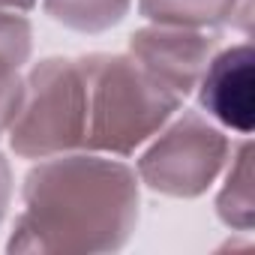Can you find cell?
<instances>
[{
    "instance_id": "obj_1",
    "label": "cell",
    "mask_w": 255,
    "mask_h": 255,
    "mask_svg": "<svg viewBox=\"0 0 255 255\" xmlns=\"http://www.w3.org/2000/svg\"><path fill=\"white\" fill-rule=\"evenodd\" d=\"M9 252H117L138 225L135 171L96 153H57L21 186Z\"/></svg>"
},
{
    "instance_id": "obj_2",
    "label": "cell",
    "mask_w": 255,
    "mask_h": 255,
    "mask_svg": "<svg viewBox=\"0 0 255 255\" xmlns=\"http://www.w3.org/2000/svg\"><path fill=\"white\" fill-rule=\"evenodd\" d=\"M78 66L87 99L81 147L87 150L129 156L183 105V96L129 54H87L78 57Z\"/></svg>"
},
{
    "instance_id": "obj_3",
    "label": "cell",
    "mask_w": 255,
    "mask_h": 255,
    "mask_svg": "<svg viewBox=\"0 0 255 255\" xmlns=\"http://www.w3.org/2000/svg\"><path fill=\"white\" fill-rule=\"evenodd\" d=\"M84 78L78 60H39L24 78V96L9 126V147L21 159L69 153L84 141Z\"/></svg>"
},
{
    "instance_id": "obj_4",
    "label": "cell",
    "mask_w": 255,
    "mask_h": 255,
    "mask_svg": "<svg viewBox=\"0 0 255 255\" xmlns=\"http://www.w3.org/2000/svg\"><path fill=\"white\" fill-rule=\"evenodd\" d=\"M231 153L228 135L201 111H183L141 153L138 177L168 198H198L219 177Z\"/></svg>"
},
{
    "instance_id": "obj_5",
    "label": "cell",
    "mask_w": 255,
    "mask_h": 255,
    "mask_svg": "<svg viewBox=\"0 0 255 255\" xmlns=\"http://www.w3.org/2000/svg\"><path fill=\"white\" fill-rule=\"evenodd\" d=\"M216 48L219 39L198 27L150 24L129 36V57L183 99L198 87Z\"/></svg>"
},
{
    "instance_id": "obj_6",
    "label": "cell",
    "mask_w": 255,
    "mask_h": 255,
    "mask_svg": "<svg viewBox=\"0 0 255 255\" xmlns=\"http://www.w3.org/2000/svg\"><path fill=\"white\" fill-rule=\"evenodd\" d=\"M252 45L240 42L210 57L201 81H198V99L201 108L219 120L222 126L249 135L255 120V102H252Z\"/></svg>"
},
{
    "instance_id": "obj_7",
    "label": "cell",
    "mask_w": 255,
    "mask_h": 255,
    "mask_svg": "<svg viewBox=\"0 0 255 255\" xmlns=\"http://www.w3.org/2000/svg\"><path fill=\"white\" fill-rule=\"evenodd\" d=\"M138 12L153 24L198 30L237 24L240 30H249L252 0H138Z\"/></svg>"
},
{
    "instance_id": "obj_8",
    "label": "cell",
    "mask_w": 255,
    "mask_h": 255,
    "mask_svg": "<svg viewBox=\"0 0 255 255\" xmlns=\"http://www.w3.org/2000/svg\"><path fill=\"white\" fill-rule=\"evenodd\" d=\"M216 216L234 228L249 231L255 222V192H252V141L246 138L234 150V162L225 174V186L216 195Z\"/></svg>"
},
{
    "instance_id": "obj_9",
    "label": "cell",
    "mask_w": 255,
    "mask_h": 255,
    "mask_svg": "<svg viewBox=\"0 0 255 255\" xmlns=\"http://www.w3.org/2000/svg\"><path fill=\"white\" fill-rule=\"evenodd\" d=\"M42 6L57 24L69 30L105 33L126 18L132 0H42Z\"/></svg>"
},
{
    "instance_id": "obj_10",
    "label": "cell",
    "mask_w": 255,
    "mask_h": 255,
    "mask_svg": "<svg viewBox=\"0 0 255 255\" xmlns=\"http://www.w3.org/2000/svg\"><path fill=\"white\" fill-rule=\"evenodd\" d=\"M24 96V78H21V66L0 57V135H3L21 105Z\"/></svg>"
},
{
    "instance_id": "obj_11",
    "label": "cell",
    "mask_w": 255,
    "mask_h": 255,
    "mask_svg": "<svg viewBox=\"0 0 255 255\" xmlns=\"http://www.w3.org/2000/svg\"><path fill=\"white\" fill-rule=\"evenodd\" d=\"M9 198H12V168H9V159L0 153V222L6 216Z\"/></svg>"
},
{
    "instance_id": "obj_12",
    "label": "cell",
    "mask_w": 255,
    "mask_h": 255,
    "mask_svg": "<svg viewBox=\"0 0 255 255\" xmlns=\"http://www.w3.org/2000/svg\"><path fill=\"white\" fill-rule=\"evenodd\" d=\"M0 6L3 9H15V12H27L36 6V0H0Z\"/></svg>"
}]
</instances>
